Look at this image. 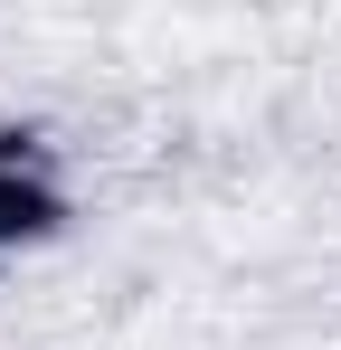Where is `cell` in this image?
Returning <instances> with one entry per match:
<instances>
[{
	"label": "cell",
	"mask_w": 341,
	"mask_h": 350,
	"mask_svg": "<svg viewBox=\"0 0 341 350\" xmlns=\"http://www.w3.org/2000/svg\"><path fill=\"white\" fill-rule=\"evenodd\" d=\"M38 218H57V199H48V180H29L19 171V152L0 142V237H19V228H38Z\"/></svg>",
	"instance_id": "6da1fadb"
}]
</instances>
